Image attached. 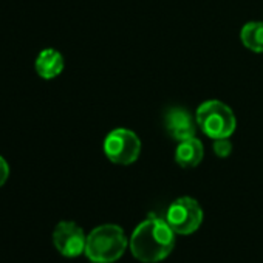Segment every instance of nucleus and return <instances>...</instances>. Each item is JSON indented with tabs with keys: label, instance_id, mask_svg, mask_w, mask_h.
<instances>
[{
	"label": "nucleus",
	"instance_id": "1",
	"mask_svg": "<svg viewBox=\"0 0 263 263\" xmlns=\"http://www.w3.org/2000/svg\"><path fill=\"white\" fill-rule=\"evenodd\" d=\"M130 251L143 263H157L164 260L175 248V232L158 215H149L141 221L130 237Z\"/></svg>",
	"mask_w": 263,
	"mask_h": 263
},
{
	"label": "nucleus",
	"instance_id": "2",
	"mask_svg": "<svg viewBox=\"0 0 263 263\" xmlns=\"http://www.w3.org/2000/svg\"><path fill=\"white\" fill-rule=\"evenodd\" d=\"M128 240L118 224H101L87 235L85 255L95 263H113L127 249Z\"/></svg>",
	"mask_w": 263,
	"mask_h": 263
},
{
	"label": "nucleus",
	"instance_id": "3",
	"mask_svg": "<svg viewBox=\"0 0 263 263\" xmlns=\"http://www.w3.org/2000/svg\"><path fill=\"white\" fill-rule=\"evenodd\" d=\"M197 125L212 140L229 138L237 128V118L229 105L218 99L204 101L195 113Z\"/></svg>",
	"mask_w": 263,
	"mask_h": 263
},
{
	"label": "nucleus",
	"instance_id": "4",
	"mask_svg": "<svg viewBox=\"0 0 263 263\" xmlns=\"http://www.w3.org/2000/svg\"><path fill=\"white\" fill-rule=\"evenodd\" d=\"M104 154L113 164H134L141 154V140L128 128H115L104 140Z\"/></svg>",
	"mask_w": 263,
	"mask_h": 263
},
{
	"label": "nucleus",
	"instance_id": "5",
	"mask_svg": "<svg viewBox=\"0 0 263 263\" xmlns=\"http://www.w3.org/2000/svg\"><path fill=\"white\" fill-rule=\"evenodd\" d=\"M164 218L175 234L189 235L201 226L203 209L195 198L180 197L167 208Z\"/></svg>",
	"mask_w": 263,
	"mask_h": 263
},
{
	"label": "nucleus",
	"instance_id": "6",
	"mask_svg": "<svg viewBox=\"0 0 263 263\" xmlns=\"http://www.w3.org/2000/svg\"><path fill=\"white\" fill-rule=\"evenodd\" d=\"M53 243L64 257L74 258L85 252L87 235L74 221H61L53 231Z\"/></svg>",
	"mask_w": 263,
	"mask_h": 263
},
{
	"label": "nucleus",
	"instance_id": "7",
	"mask_svg": "<svg viewBox=\"0 0 263 263\" xmlns=\"http://www.w3.org/2000/svg\"><path fill=\"white\" fill-rule=\"evenodd\" d=\"M164 125L169 137L175 141L194 138L197 132V119H194L187 110L180 107H174L166 111Z\"/></svg>",
	"mask_w": 263,
	"mask_h": 263
},
{
	"label": "nucleus",
	"instance_id": "8",
	"mask_svg": "<svg viewBox=\"0 0 263 263\" xmlns=\"http://www.w3.org/2000/svg\"><path fill=\"white\" fill-rule=\"evenodd\" d=\"M203 157H204V147L198 138L194 137L178 141V146L175 149V163L180 167L194 169L203 161Z\"/></svg>",
	"mask_w": 263,
	"mask_h": 263
},
{
	"label": "nucleus",
	"instance_id": "9",
	"mask_svg": "<svg viewBox=\"0 0 263 263\" xmlns=\"http://www.w3.org/2000/svg\"><path fill=\"white\" fill-rule=\"evenodd\" d=\"M36 71L42 79H54L58 78L65 67L64 56L54 48L42 50L36 58Z\"/></svg>",
	"mask_w": 263,
	"mask_h": 263
},
{
	"label": "nucleus",
	"instance_id": "10",
	"mask_svg": "<svg viewBox=\"0 0 263 263\" xmlns=\"http://www.w3.org/2000/svg\"><path fill=\"white\" fill-rule=\"evenodd\" d=\"M240 39L249 51L263 53V22L254 21L243 25Z\"/></svg>",
	"mask_w": 263,
	"mask_h": 263
},
{
	"label": "nucleus",
	"instance_id": "11",
	"mask_svg": "<svg viewBox=\"0 0 263 263\" xmlns=\"http://www.w3.org/2000/svg\"><path fill=\"white\" fill-rule=\"evenodd\" d=\"M212 149L218 158H228L232 152V143L229 141V138H218L214 140Z\"/></svg>",
	"mask_w": 263,
	"mask_h": 263
},
{
	"label": "nucleus",
	"instance_id": "12",
	"mask_svg": "<svg viewBox=\"0 0 263 263\" xmlns=\"http://www.w3.org/2000/svg\"><path fill=\"white\" fill-rule=\"evenodd\" d=\"M10 177V166L4 157H0V187H2Z\"/></svg>",
	"mask_w": 263,
	"mask_h": 263
}]
</instances>
